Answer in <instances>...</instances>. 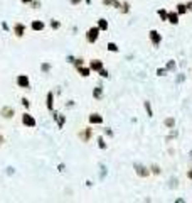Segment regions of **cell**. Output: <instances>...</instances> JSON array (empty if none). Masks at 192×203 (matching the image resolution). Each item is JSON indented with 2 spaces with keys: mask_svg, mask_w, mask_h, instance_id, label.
Wrapping results in <instances>:
<instances>
[{
  "mask_svg": "<svg viewBox=\"0 0 192 203\" xmlns=\"http://www.w3.org/2000/svg\"><path fill=\"white\" fill-rule=\"evenodd\" d=\"M22 124H24L25 127H36V118L30 115V113H24V115H22Z\"/></svg>",
  "mask_w": 192,
  "mask_h": 203,
  "instance_id": "cell-1",
  "label": "cell"
},
{
  "mask_svg": "<svg viewBox=\"0 0 192 203\" xmlns=\"http://www.w3.org/2000/svg\"><path fill=\"white\" fill-rule=\"evenodd\" d=\"M98 36H99V29L98 27H91L89 30H88V36H86L88 43H94V41L98 39Z\"/></svg>",
  "mask_w": 192,
  "mask_h": 203,
  "instance_id": "cell-2",
  "label": "cell"
},
{
  "mask_svg": "<svg viewBox=\"0 0 192 203\" xmlns=\"http://www.w3.org/2000/svg\"><path fill=\"white\" fill-rule=\"evenodd\" d=\"M17 85L22 86V88H27L29 86V78L25 75H19L17 76Z\"/></svg>",
  "mask_w": 192,
  "mask_h": 203,
  "instance_id": "cell-3",
  "label": "cell"
},
{
  "mask_svg": "<svg viewBox=\"0 0 192 203\" xmlns=\"http://www.w3.org/2000/svg\"><path fill=\"white\" fill-rule=\"evenodd\" d=\"M14 32H15V36H17V37H22V36L25 34V27H24V24H19V22H17V24L14 25Z\"/></svg>",
  "mask_w": 192,
  "mask_h": 203,
  "instance_id": "cell-4",
  "label": "cell"
},
{
  "mask_svg": "<svg viewBox=\"0 0 192 203\" xmlns=\"http://www.w3.org/2000/svg\"><path fill=\"white\" fill-rule=\"evenodd\" d=\"M160 39H162V37H160V34L157 32V30H150V41L155 46H159L160 44Z\"/></svg>",
  "mask_w": 192,
  "mask_h": 203,
  "instance_id": "cell-5",
  "label": "cell"
},
{
  "mask_svg": "<svg viewBox=\"0 0 192 203\" xmlns=\"http://www.w3.org/2000/svg\"><path fill=\"white\" fill-rule=\"evenodd\" d=\"M167 21L170 22V24H179V14L177 12H168V15H167Z\"/></svg>",
  "mask_w": 192,
  "mask_h": 203,
  "instance_id": "cell-6",
  "label": "cell"
},
{
  "mask_svg": "<svg viewBox=\"0 0 192 203\" xmlns=\"http://www.w3.org/2000/svg\"><path fill=\"white\" fill-rule=\"evenodd\" d=\"M2 117L3 118H12L14 117V110L10 107H3L2 108Z\"/></svg>",
  "mask_w": 192,
  "mask_h": 203,
  "instance_id": "cell-7",
  "label": "cell"
},
{
  "mask_svg": "<svg viewBox=\"0 0 192 203\" xmlns=\"http://www.w3.org/2000/svg\"><path fill=\"white\" fill-rule=\"evenodd\" d=\"M89 68H91V70H94V71H99V70L103 68V63H101L99 59H93V61L89 63Z\"/></svg>",
  "mask_w": 192,
  "mask_h": 203,
  "instance_id": "cell-8",
  "label": "cell"
},
{
  "mask_svg": "<svg viewBox=\"0 0 192 203\" xmlns=\"http://www.w3.org/2000/svg\"><path fill=\"white\" fill-rule=\"evenodd\" d=\"M89 122H91V124H101L103 117L98 115V113H91V115H89Z\"/></svg>",
  "mask_w": 192,
  "mask_h": 203,
  "instance_id": "cell-9",
  "label": "cell"
},
{
  "mask_svg": "<svg viewBox=\"0 0 192 203\" xmlns=\"http://www.w3.org/2000/svg\"><path fill=\"white\" fill-rule=\"evenodd\" d=\"M76 68H78V73H79V75H81V76H89V73H91V68H83V66H76Z\"/></svg>",
  "mask_w": 192,
  "mask_h": 203,
  "instance_id": "cell-10",
  "label": "cell"
},
{
  "mask_svg": "<svg viewBox=\"0 0 192 203\" xmlns=\"http://www.w3.org/2000/svg\"><path fill=\"white\" fill-rule=\"evenodd\" d=\"M98 29L99 30H106V29H108V22H106L105 19H99V21H98Z\"/></svg>",
  "mask_w": 192,
  "mask_h": 203,
  "instance_id": "cell-11",
  "label": "cell"
},
{
  "mask_svg": "<svg viewBox=\"0 0 192 203\" xmlns=\"http://www.w3.org/2000/svg\"><path fill=\"white\" fill-rule=\"evenodd\" d=\"M32 29L34 30H42V29H44V22H39V21L32 22Z\"/></svg>",
  "mask_w": 192,
  "mask_h": 203,
  "instance_id": "cell-12",
  "label": "cell"
},
{
  "mask_svg": "<svg viewBox=\"0 0 192 203\" xmlns=\"http://www.w3.org/2000/svg\"><path fill=\"white\" fill-rule=\"evenodd\" d=\"M137 173L140 174V176H147V174H148V171L145 169L143 166H140V164H137Z\"/></svg>",
  "mask_w": 192,
  "mask_h": 203,
  "instance_id": "cell-13",
  "label": "cell"
},
{
  "mask_svg": "<svg viewBox=\"0 0 192 203\" xmlns=\"http://www.w3.org/2000/svg\"><path fill=\"white\" fill-rule=\"evenodd\" d=\"M185 12H187V5L179 3V5H177V14H185Z\"/></svg>",
  "mask_w": 192,
  "mask_h": 203,
  "instance_id": "cell-14",
  "label": "cell"
},
{
  "mask_svg": "<svg viewBox=\"0 0 192 203\" xmlns=\"http://www.w3.org/2000/svg\"><path fill=\"white\" fill-rule=\"evenodd\" d=\"M106 5H113V7H120V2L118 0H103Z\"/></svg>",
  "mask_w": 192,
  "mask_h": 203,
  "instance_id": "cell-15",
  "label": "cell"
},
{
  "mask_svg": "<svg viewBox=\"0 0 192 203\" xmlns=\"http://www.w3.org/2000/svg\"><path fill=\"white\" fill-rule=\"evenodd\" d=\"M94 98L96 100H99V98H101V95H103V91H101V88H94Z\"/></svg>",
  "mask_w": 192,
  "mask_h": 203,
  "instance_id": "cell-16",
  "label": "cell"
},
{
  "mask_svg": "<svg viewBox=\"0 0 192 203\" xmlns=\"http://www.w3.org/2000/svg\"><path fill=\"white\" fill-rule=\"evenodd\" d=\"M159 15H160V19L162 21H167V15H168V12L165 9H162V10H159Z\"/></svg>",
  "mask_w": 192,
  "mask_h": 203,
  "instance_id": "cell-17",
  "label": "cell"
},
{
  "mask_svg": "<svg viewBox=\"0 0 192 203\" xmlns=\"http://www.w3.org/2000/svg\"><path fill=\"white\" fill-rule=\"evenodd\" d=\"M47 108H49V110H52V93H49V95H47Z\"/></svg>",
  "mask_w": 192,
  "mask_h": 203,
  "instance_id": "cell-18",
  "label": "cell"
},
{
  "mask_svg": "<svg viewBox=\"0 0 192 203\" xmlns=\"http://www.w3.org/2000/svg\"><path fill=\"white\" fill-rule=\"evenodd\" d=\"M81 137H83L84 141L89 139V137H91V131H89V129H88V131H84V134H81Z\"/></svg>",
  "mask_w": 192,
  "mask_h": 203,
  "instance_id": "cell-19",
  "label": "cell"
},
{
  "mask_svg": "<svg viewBox=\"0 0 192 203\" xmlns=\"http://www.w3.org/2000/svg\"><path fill=\"white\" fill-rule=\"evenodd\" d=\"M108 51H115V53H116V51H118L116 44H113V43H108Z\"/></svg>",
  "mask_w": 192,
  "mask_h": 203,
  "instance_id": "cell-20",
  "label": "cell"
},
{
  "mask_svg": "<svg viewBox=\"0 0 192 203\" xmlns=\"http://www.w3.org/2000/svg\"><path fill=\"white\" fill-rule=\"evenodd\" d=\"M145 108H147V112H148V117H152V108H150V103L148 102H145Z\"/></svg>",
  "mask_w": 192,
  "mask_h": 203,
  "instance_id": "cell-21",
  "label": "cell"
},
{
  "mask_svg": "<svg viewBox=\"0 0 192 203\" xmlns=\"http://www.w3.org/2000/svg\"><path fill=\"white\" fill-rule=\"evenodd\" d=\"M165 125H167V127H172V125H174V118H167V120H165Z\"/></svg>",
  "mask_w": 192,
  "mask_h": 203,
  "instance_id": "cell-22",
  "label": "cell"
},
{
  "mask_svg": "<svg viewBox=\"0 0 192 203\" xmlns=\"http://www.w3.org/2000/svg\"><path fill=\"white\" fill-rule=\"evenodd\" d=\"M22 105H24L25 108H29V100L27 98H22Z\"/></svg>",
  "mask_w": 192,
  "mask_h": 203,
  "instance_id": "cell-23",
  "label": "cell"
},
{
  "mask_svg": "<svg viewBox=\"0 0 192 203\" xmlns=\"http://www.w3.org/2000/svg\"><path fill=\"white\" fill-rule=\"evenodd\" d=\"M152 173H155V174H159V173H160V169H159V166H152Z\"/></svg>",
  "mask_w": 192,
  "mask_h": 203,
  "instance_id": "cell-24",
  "label": "cell"
},
{
  "mask_svg": "<svg viewBox=\"0 0 192 203\" xmlns=\"http://www.w3.org/2000/svg\"><path fill=\"white\" fill-rule=\"evenodd\" d=\"M98 145H99V147H101V149H105V147H106V144H105V142H103V139H99V142H98Z\"/></svg>",
  "mask_w": 192,
  "mask_h": 203,
  "instance_id": "cell-25",
  "label": "cell"
},
{
  "mask_svg": "<svg viewBox=\"0 0 192 203\" xmlns=\"http://www.w3.org/2000/svg\"><path fill=\"white\" fill-rule=\"evenodd\" d=\"M81 0H71V3H79Z\"/></svg>",
  "mask_w": 192,
  "mask_h": 203,
  "instance_id": "cell-26",
  "label": "cell"
},
{
  "mask_svg": "<svg viewBox=\"0 0 192 203\" xmlns=\"http://www.w3.org/2000/svg\"><path fill=\"white\" fill-rule=\"evenodd\" d=\"M24 3H30V2H34V0H22Z\"/></svg>",
  "mask_w": 192,
  "mask_h": 203,
  "instance_id": "cell-27",
  "label": "cell"
},
{
  "mask_svg": "<svg viewBox=\"0 0 192 203\" xmlns=\"http://www.w3.org/2000/svg\"><path fill=\"white\" fill-rule=\"evenodd\" d=\"M187 176H189V178L192 179V171H189V173H187Z\"/></svg>",
  "mask_w": 192,
  "mask_h": 203,
  "instance_id": "cell-28",
  "label": "cell"
}]
</instances>
